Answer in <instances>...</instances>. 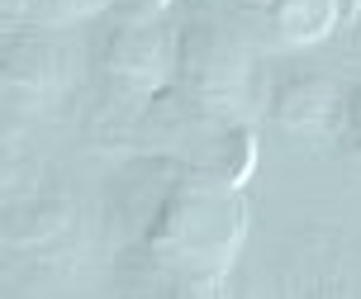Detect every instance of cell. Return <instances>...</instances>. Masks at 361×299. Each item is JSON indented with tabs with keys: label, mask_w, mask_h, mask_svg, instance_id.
<instances>
[{
	"label": "cell",
	"mask_w": 361,
	"mask_h": 299,
	"mask_svg": "<svg viewBox=\"0 0 361 299\" xmlns=\"http://www.w3.org/2000/svg\"><path fill=\"white\" fill-rule=\"evenodd\" d=\"M247 5L262 10L271 34L290 48H309V43L328 38L338 24V0H247Z\"/></svg>",
	"instance_id": "obj_5"
},
{
	"label": "cell",
	"mask_w": 361,
	"mask_h": 299,
	"mask_svg": "<svg viewBox=\"0 0 361 299\" xmlns=\"http://www.w3.org/2000/svg\"><path fill=\"white\" fill-rule=\"evenodd\" d=\"M10 10H19V0H0V15H10Z\"/></svg>",
	"instance_id": "obj_9"
},
{
	"label": "cell",
	"mask_w": 361,
	"mask_h": 299,
	"mask_svg": "<svg viewBox=\"0 0 361 299\" xmlns=\"http://www.w3.org/2000/svg\"><path fill=\"white\" fill-rule=\"evenodd\" d=\"M243 233H247L243 195L200 176L190 166L162 195V205L152 209V219L143 228V247L185 290H209L233 266Z\"/></svg>",
	"instance_id": "obj_1"
},
{
	"label": "cell",
	"mask_w": 361,
	"mask_h": 299,
	"mask_svg": "<svg viewBox=\"0 0 361 299\" xmlns=\"http://www.w3.org/2000/svg\"><path fill=\"white\" fill-rule=\"evenodd\" d=\"M105 62L119 71V76H128V81L157 86V81H166V71H171V62H176V48H171V38L157 34V29L128 24V29H119V34L109 38Z\"/></svg>",
	"instance_id": "obj_3"
},
{
	"label": "cell",
	"mask_w": 361,
	"mask_h": 299,
	"mask_svg": "<svg viewBox=\"0 0 361 299\" xmlns=\"http://www.w3.org/2000/svg\"><path fill=\"white\" fill-rule=\"evenodd\" d=\"M190 166H195L200 176L228 185V190H243L247 176L257 171V133L247 123H228V128H219L214 138H209V147Z\"/></svg>",
	"instance_id": "obj_6"
},
{
	"label": "cell",
	"mask_w": 361,
	"mask_h": 299,
	"mask_svg": "<svg viewBox=\"0 0 361 299\" xmlns=\"http://www.w3.org/2000/svg\"><path fill=\"white\" fill-rule=\"evenodd\" d=\"M333 133H338V142L347 147V157L361 161V86L347 90L343 100H338V123H333Z\"/></svg>",
	"instance_id": "obj_7"
},
{
	"label": "cell",
	"mask_w": 361,
	"mask_h": 299,
	"mask_svg": "<svg viewBox=\"0 0 361 299\" xmlns=\"http://www.w3.org/2000/svg\"><path fill=\"white\" fill-rule=\"evenodd\" d=\"M338 90L328 86L324 76H295L286 86L276 90V119L286 123L290 133H319V128H333L338 123Z\"/></svg>",
	"instance_id": "obj_4"
},
{
	"label": "cell",
	"mask_w": 361,
	"mask_h": 299,
	"mask_svg": "<svg viewBox=\"0 0 361 299\" xmlns=\"http://www.w3.org/2000/svg\"><path fill=\"white\" fill-rule=\"evenodd\" d=\"M176 67L185 71V86L195 90L204 105H238L247 95V53L224 29L195 24L180 38Z\"/></svg>",
	"instance_id": "obj_2"
},
{
	"label": "cell",
	"mask_w": 361,
	"mask_h": 299,
	"mask_svg": "<svg viewBox=\"0 0 361 299\" xmlns=\"http://www.w3.org/2000/svg\"><path fill=\"white\" fill-rule=\"evenodd\" d=\"M57 5H67V15H90V10H100L105 0H57Z\"/></svg>",
	"instance_id": "obj_8"
}]
</instances>
